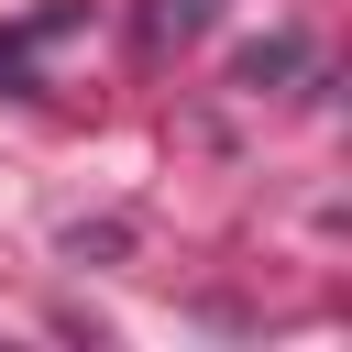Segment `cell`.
<instances>
[{
    "instance_id": "1",
    "label": "cell",
    "mask_w": 352,
    "mask_h": 352,
    "mask_svg": "<svg viewBox=\"0 0 352 352\" xmlns=\"http://www.w3.org/2000/svg\"><path fill=\"white\" fill-rule=\"evenodd\" d=\"M209 22H220V0H143L132 44H143V55H176V44H198Z\"/></svg>"
},
{
    "instance_id": "2",
    "label": "cell",
    "mask_w": 352,
    "mask_h": 352,
    "mask_svg": "<svg viewBox=\"0 0 352 352\" xmlns=\"http://www.w3.org/2000/svg\"><path fill=\"white\" fill-rule=\"evenodd\" d=\"M297 66H308V44H297V33H286V44H253V55H242V88H264V77H297Z\"/></svg>"
}]
</instances>
